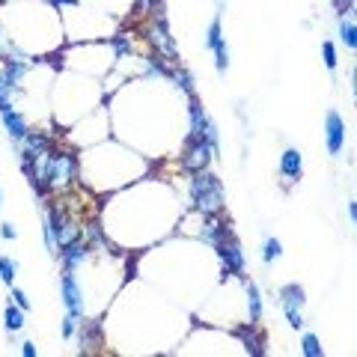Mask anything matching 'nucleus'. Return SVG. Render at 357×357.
<instances>
[{
    "label": "nucleus",
    "instance_id": "1",
    "mask_svg": "<svg viewBox=\"0 0 357 357\" xmlns=\"http://www.w3.org/2000/svg\"><path fill=\"white\" fill-rule=\"evenodd\" d=\"M77 173V158L72 152H45L39 158V182L36 191L45 194L48 188H63L69 185Z\"/></svg>",
    "mask_w": 357,
    "mask_h": 357
},
{
    "label": "nucleus",
    "instance_id": "2",
    "mask_svg": "<svg viewBox=\"0 0 357 357\" xmlns=\"http://www.w3.org/2000/svg\"><path fill=\"white\" fill-rule=\"evenodd\" d=\"M191 197H194L197 211H203V215H215V211L223 208V185H220V178L215 173H208V170L194 173Z\"/></svg>",
    "mask_w": 357,
    "mask_h": 357
},
{
    "label": "nucleus",
    "instance_id": "3",
    "mask_svg": "<svg viewBox=\"0 0 357 357\" xmlns=\"http://www.w3.org/2000/svg\"><path fill=\"white\" fill-rule=\"evenodd\" d=\"M215 146H211L208 140L203 137H191V143L185 146V155H182V167L185 170H191V173H199V170H206V167L211 164V158H215Z\"/></svg>",
    "mask_w": 357,
    "mask_h": 357
},
{
    "label": "nucleus",
    "instance_id": "4",
    "mask_svg": "<svg viewBox=\"0 0 357 357\" xmlns=\"http://www.w3.org/2000/svg\"><path fill=\"white\" fill-rule=\"evenodd\" d=\"M215 248L220 253V259H223V268H227V274L232 277H238L244 274V253H241V244L229 236L227 229H223V236L215 241Z\"/></svg>",
    "mask_w": 357,
    "mask_h": 357
},
{
    "label": "nucleus",
    "instance_id": "5",
    "mask_svg": "<svg viewBox=\"0 0 357 357\" xmlns=\"http://www.w3.org/2000/svg\"><path fill=\"white\" fill-rule=\"evenodd\" d=\"M304 289H301L298 283H289L280 289V304H283V312L289 319V325H292L295 331L304 328V316H301V307H304Z\"/></svg>",
    "mask_w": 357,
    "mask_h": 357
},
{
    "label": "nucleus",
    "instance_id": "6",
    "mask_svg": "<svg viewBox=\"0 0 357 357\" xmlns=\"http://www.w3.org/2000/svg\"><path fill=\"white\" fill-rule=\"evenodd\" d=\"M60 298L66 310L72 312V316H84V292L81 286L75 280V271H63V280H60Z\"/></svg>",
    "mask_w": 357,
    "mask_h": 357
},
{
    "label": "nucleus",
    "instance_id": "7",
    "mask_svg": "<svg viewBox=\"0 0 357 357\" xmlns=\"http://www.w3.org/2000/svg\"><path fill=\"white\" fill-rule=\"evenodd\" d=\"M206 45H208L211 51H215V66H218V72L223 75V72H227V66H229V51H227V42H223L220 15H215V18H211L208 33H206Z\"/></svg>",
    "mask_w": 357,
    "mask_h": 357
},
{
    "label": "nucleus",
    "instance_id": "8",
    "mask_svg": "<svg viewBox=\"0 0 357 357\" xmlns=\"http://www.w3.org/2000/svg\"><path fill=\"white\" fill-rule=\"evenodd\" d=\"M325 134H328V152L340 155L345 146V122L340 114H333V110L325 116Z\"/></svg>",
    "mask_w": 357,
    "mask_h": 357
},
{
    "label": "nucleus",
    "instance_id": "9",
    "mask_svg": "<svg viewBox=\"0 0 357 357\" xmlns=\"http://www.w3.org/2000/svg\"><path fill=\"white\" fill-rule=\"evenodd\" d=\"M89 256V248L81 241V238H75V241H69L66 248H60V259H63V271H75L77 265H81L84 259Z\"/></svg>",
    "mask_w": 357,
    "mask_h": 357
},
{
    "label": "nucleus",
    "instance_id": "10",
    "mask_svg": "<svg viewBox=\"0 0 357 357\" xmlns=\"http://www.w3.org/2000/svg\"><path fill=\"white\" fill-rule=\"evenodd\" d=\"M0 119H3V128H6V134L13 137V143H24V137L30 134V128H27V122H24V116L18 114V110H3L0 114Z\"/></svg>",
    "mask_w": 357,
    "mask_h": 357
},
{
    "label": "nucleus",
    "instance_id": "11",
    "mask_svg": "<svg viewBox=\"0 0 357 357\" xmlns=\"http://www.w3.org/2000/svg\"><path fill=\"white\" fill-rule=\"evenodd\" d=\"M238 337H241L244 345H248V351H250L253 357H262V354H265V337H262L259 331H256V321L238 328Z\"/></svg>",
    "mask_w": 357,
    "mask_h": 357
},
{
    "label": "nucleus",
    "instance_id": "12",
    "mask_svg": "<svg viewBox=\"0 0 357 357\" xmlns=\"http://www.w3.org/2000/svg\"><path fill=\"white\" fill-rule=\"evenodd\" d=\"M208 114L203 110V105L197 102V98L191 96V137H203L206 134V126H208Z\"/></svg>",
    "mask_w": 357,
    "mask_h": 357
},
{
    "label": "nucleus",
    "instance_id": "13",
    "mask_svg": "<svg viewBox=\"0 0 357 357\" xmlns=\"http://www.w3.org/2000/svg\"><path fill=\"white\" fill-rule=\"evenodd\" d=\"M3 325H6V331H9V337L24 328V310H21L15 301H9V307L3 310Z\"/></svg>",
    "mask_w": 357,
    "mask_h": 357
},
{
    "label": "nucleus",
    "instance_id": "14",
    "mask_svg": "<svg viewBox=\"0 0 357 357\" xmlns=\"http://www.w3.org/2000/svg\"><path fill=\"white\" fill-rule=\"evenodd\" d=\"M280 173L286 178H301V152L298 149H286L280 158Z\"/></svg>",
    "mask_w": 357,
    "mask_h": 357
},
{
    "label": "nucleus",
    "instance_id": "15",
    "mask_svg": "<svg viewBox=\"0 0 357 357\" xmlns=\"http://www.w3.org/2000/svg\"><path fill=\"white\" fill-rule=\"evenodd\" d=\"M6 75V81L13 84V86H18L21 84V77L27 75V63H21V60H13V57H6L3 60V69H0Z\"/></svg>",
    "mask_w": 357,
    "mask_h": 357
},
{
    "label": "nucleus",
    "instance_id": "16",
    "mask_svg": "<svg viewBox=\"0 0 357 357\" xmlns=\"http://www.w3.org/2000/svg\"><path fill=\"white\" fill-rule=\"evenodd\" d=\"M248 310H250V321L262 319V295H259V286L256 283H248Z\"/></svg>",
    "mask_w": 357,
    "mask_h": 357
},
{
    "label": "nucleus",
    "instance_id": "17",
    "mask_svg": "<svg viewBox=\"0 0 357 357\" xmlns=\"http://www.w3.org/2000/svg\"><path fill=\"white\" fill-rule=\"evenodd\" d=\"M18 277V262L9 259V256H0V280H3L6 286H13Z\"/></svg>",
    "mask_w": 357,
    "mask_h": 357
},
{
    "label": "nucleus",
    "instance_id": "18",
    "mask_svg": "<svg viewBox=\"0 0 357 357\" xmlns=\"http://www.w3.org/2000/svg\"><path fill=\"white\" fill-rule=\"evenodd\" d=\"M340 39L349 45V48L357 51V24H354L351 18H342V21H340Z\"/></svg>",
    "mask_w": 357,
    "mask_h": 357
},
{
    "label": "nucleus",
    "instance_id": "19",
    "mask_svg": "<svg viewBox=\"0 0 357 357\" xmlns=\"http://www.w3.org/2000/svg\"><path fill=\"white\" fill-rule=\"evenodd\" d=\"M15 89H18V86L9 84V81H6V75L0 72V114L13 107V96H15Z\"/></svg>",
    "mask_w": 357,
    "mask_h": 357
},
{
    "label": "nucleus",
    "instance_id": "20",
    "mask_svg": "<svg viewBox=\"0 0 357 357\" xmlns=\"http://www.w3.org/2000/svg\"><path fill=\"white\" fill-rule=\"evenodd\" d=\"M301 351H304L307 357H321V354H325V351H321V345H319L316 333H304V340H301Z\"/></svg>",
    "mask_w": 357,
    "mask_h": 357
},
{
    "label": "nucleus",
    "instance_id": "21",
    "mask_svg": "<svg viewBox=\"0 0 357 357\" xmlns=\"http://www.w3.org/2000/svg\"><path fill=\"white\" fill-rule=\"evenodd\" d=\"M283 256V244L277 241V238H265V244H262V259L265 262H274V259H280Z\"/></svg>",
    "mask_w": 357,
    "mask_h": 357
},
{
    "label": "nucleus",
    "instance_id": "22",
    "mask_svg": "<svg viewBox=\"0 0 357 357\" xmlns=\"http://www.w3.org/2000/svg\"><path fill=\"white\" fill-rule=\"evenodd\" d=\"M321 54H325V66H328V69H331V72L337 69V48H333L331 42L321 45Z\"/></svg>",
    "mask_w": 357,
    "mask_h": 357
},
{
    "label": "nucleus",
    "instance_id": "23",
    "mask_svg": "<svg viewBox=\"0 0 357 357\" xmlns=\"http://www.w3.org/2000/svg\"><path fill=\"white\" fill-rule=\"evenodd\" d=\"M9 298H13V301H15V304H18L21 310H24V312L30 310V301H27V295H24V292H21V289H15V286H9Z\"/></svg>",
    "mask_w": 357,
    "mask_h": 357
},
{
    "label": "nucleus",
    "instance_id": "24",
    "mask_svg": "<svg viewBox=\"0 0 357 357\" xmlns=\"http://www.w3.org/2000/svg\"><path fill=\"white\" fill-rule=\"evenodd\" d=\"M176 84L182 86L188 96H194V81H191V75H188V72H176Z\"/></svg>",
    "mask_w": 357,
    "mask_h": 357
},
{
    "label": "nucleus",
    "instance_id": "25",
    "mask_svg": "<svg viewBox=\"0 0 357 357\" xmlns=\"http://www.w3.org/2000/svg\"><path fill=\"white\" fill-rule=\"evenodd\" d=\"M75 328H77V316H72V312H66V319H63V328H60V331H63V337L69 340L72 333H75Z\"/></svg>",
    "mask_w": 357,
    "mask_h": 357
},
{
    "label": "nucleus",
    "instance_id": "26",
    "mask_svg": "<svg viewBox=\"0 0 357 357\" xmlns=\"http://www.w3.org/2000/svg\"><path fill=\"white\" fill-rule=\"evenodd\" d=\"M15 236H18V232H15L13 223H0V238H3V241H13Z\"/></svg>",
    "mask_w": 357,
    "mask_h": 357
},
{
    "label": "nucleus",
    "instance_id": "27",
    "mask_svg": "<svg viewBox=\"0 0 357 357\" xmlns=\"http://www.w3.org/2000/svg\"><path fill=\"white\" fill-rule=\"evenodd\" d=\"M21 354H24V357H36L39 351H36V345H33V342H21Z\"/></svg>",
    "mask_w": 357,
    "mask_h": 357
},
{
    "label": "nucleus",
    "instance_id": "28",
    "mask_svg": "<svg viewBox=\"0 0 357 357\" xmlns=\"http://www.w3.org/2000/svg\"><path fill=\"white\" fill-rule=\"evenodd\" d=\"M51 3H54V6H57V9H63V6H75V3H77V0H51Z\"/></svg>",
    "mask_w": 357,
    "mask_h": 357
},
{
    "label": "nucleus",
    "instance_id": "29",
    "mask_svg": "<svg viewBox=\"0 0 357 357\" xmlns=\"http://www.w3.org/2000/svg\"><path fill=\"white\" fill-rule=\"evenodd\" d=\"M349 215H351V220H354V227H357V203H349Z\"/></svg>",
    "mask_w": 357,
    "mask_h": 357
},
{
    "label": "nucleus",
    "instance_id": "30",
    "mask_svg": "<svg viewBox=\"0 0 357 357\" xmlns=\"http://www.w3.org/2000/svg\"><path fill=\"white\" fill-rule=\"evenodd\" d=\"M137 3H140V6H152V3H155V0H137Z\"/></svg>",
    "mask_w": 357,
    "mask_h": 357
},
{
    "label": "nucleus",
    "instance_id": "31",
    "mask_svg": "<svg viewBox=\"0 0 357 357\" xmlns=\"http://www.w3.org/2000/svg\"><path fill=\"white\" fill-rule=\"evenodd\" d=\"M0 206H3V188H0Z\"/></svg>",
    "mask_w": 357,
    "mask_h": 357
},
{
    "label": "nucleus",
    "instance_id": "32",
    "mask_svg": "<svg viewBox=\"0 0 357 357\" xmlns=\"http://www.w3.org/2000/svg\"><path fill=\"white\" fill-rule=\"evenodd\" d=\"M354 89H357V69H354Z\"/></svg>",
    "mask_w": 357,
    "mask_h": 357
},
{
    "label": "nucleus",
    "instance_id": "33",
    "mask_svg": "<svg viewBox=\"0 0 357 357\" xmlns=\"http://www.w3.org/2000/svg\"><path fill=\"white\" fill-rule=\"evenodd\" d=\"M342 3H354V0H342Z\"/></svg>",
    "mask_w": 357,
    "mask_h": 357
},
{
    "label": "nucleus",
    "instance_id": "34",
    "mask_svg": "<svg viewBox=\"0 0 357 357\" xmlns=\"http://www.w3.org/2000/svg\"><path fill=\"white\" fill-rule=\"evenodd\" d=\"M0 39H3V33H0Z\"/></svg>",
    "mask_w": 357,
    "mask_h": 357
}]
</instances>
